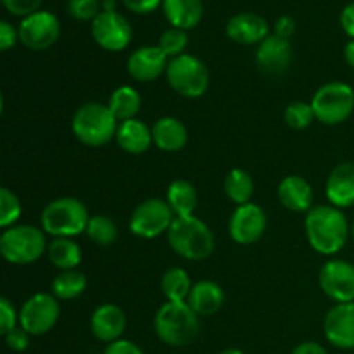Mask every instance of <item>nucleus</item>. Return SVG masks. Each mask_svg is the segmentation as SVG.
Masks as SVG:
<instances>
[{
  "label": "nucleus",
  "instance_id": "nucleus-1",
  "mask_svg": "<svg viewBox=\"0 0 354 354\" xmlns=\"http://www.w3.org/2000/svg\"><path fill=\"white\" fill-rule=\"evenodd\" d=\"M304 232L311 249L322 256L341 252L351 237V223L342 209L332 204H318L306 213Z\"/></svg>",
  "mask_w": 354,
  "mask_h": 354
},
{
  "label": "nucleus",
  "instance_id": "nucleus-2",
  "mask_svg": "<svg viewBox=\"0 0 354 354\" xmlns=\"http://www.w3.org/2000/svg\"><path fill=\"white\" fill-rule=\"evenodd\" d=\"M199 315L187 303L166 301L154 317V332L161 342L171 348H185L201 332Z\"/></svg>",
  "mask_w": 354,
  "mask_h": 354
},
{
  "label": "nucleus",
  "instance_id": "nucleus-3",
  "mask_svg": "<svg viewBox=\"0 0 354 354\" xmlns=\"http://www.w3.org/2000/svg\"><path fill=\"white\" fill-rule=\"evenodd\" d=\"M166 237L173 252L189 261H204L216 248L211 228L194 214L175 218Z\"/></svg>",
  "mask_w": 354,
  "mask_h": 354
},
{
  "label": "nucleus",
  "instance_id": "nucleus-4",
  "mask_svg": "<svg viewBox=\"0 0 354 354\" xmlns=\"http://www.w3.org/2000/svg\"><path fill=\"white\" fill-rule=\"evenodd\" d=\"M118 120L109 106L100 102H86L76 109L71 120V130L76 140L86 147H102L116 138Z\"/></svg>",
  "mask_w": 354,
  "mask_h": 354
},
{
  "label": "nucleus",
  "instance_id": "nucleus-5",
  "mask_svg": "<svg viewBox=\"0 0 354 354\" xmlns=\"http://www.w3.org/2000/svg\"><path fill=\"white\" fill-rule=\"evenodd\" d=\"M41 230L52 237L75 239L85 234L90 214L85 204L76 197H57L41 211Z\"/></svg>",
  "mask_w": 354,
  "mask_h": 354
},
{
  "label": "nucleus",
  "instance_id": "nucleus-6",
  "mask_svg": "<svg viewBox=\"0 0 354 354\" xmlns=\"http://www.w3.org/2000/svg\"><path fill=\"white\" fill-rule=\"evenodd\" d=\"M45 232L33 225H14L0 235V254L16 266L33 265L48 249Z\"/></svg>",
  "mask_w": 354,
  "mask_h": 354
},
{
  "label": "nucleus",
  "instance_id": "nucleus-7",
  "mask_svg": "<svg viewBox=\"0 0 354 354\" xmlns=\"http://www.w3.org/2000/svg\"><path fill=\"white\" fill-rule=\"evenodd\" d=\"M311 107L318 123L335 127L354 113V88L344 82H328L315 92Z\"/></svg>",
  "mask_w": 354,
  "mask_h": 354
},
{
  "label": "nucleus",
  "instance_id": "nucleus-8",
  "mask_svg": "<svg viewBox=\"0 0 354 354\" xmlns=\"http://www.w3.org/2000/svg\"><path fill=\"white\" fill-rule=\"evenodd\" d=\"M209 69L192 54H182L171 59L166 68V82L178 95L199 99L209 88Z\"/></svg>",
  "mask_w": 354,
  "mask_h": 354
},
{
  "label": "nucleus",
  "instance_id": "nucleus-9",
  "mask_svg": "<svg viewBox=\"0 0 354 354\" xmlns=\"http://www.w3.org/2000/svg\"><path fill=\"white\" fill-rule=\"evenodd\" d=\"M175 218L168 201L151 197L135 207L128 221V228L135 237L151 241L161 237L162 234H168Z\"/></svg>",
  "mask_w": 354,
  "mask_h": 354
},
{
  "label": "nucleus",
  "instance_id": "nucleus-10",
  "mask_svg": "<svg viewBox=\"0 0 354 354\" xmlns=\"http://www.w3.org/2000/svg\"><path fill=\"white\" fill-rule=\"evenodd\" d=\"M61 304L52 292H37L19 310V327L30 335H45L57 325Z\"/></svg>",
  "mask_w": 354,
  "mask_h": 354
},
{
  "label": "nucleus",
  "instance_id": "nucleus-11",
  "mask_svg": "<svg viewBox=\"0 0 354 354\" xmlns=\"http://www.w3.org/2000/svg\"><path fill=\"white\" fill-rule=\"evenodd\" d=\"M19 41L30 50H47L61 35V24L55 14L48 10H38L31 16L24 17L21 21L19 28Z\"/></svg>",
  "mask_w": 354,
  "mask_h": 354
},
{
  "label": "nucleus",
  "instance_id": "nucleus-12",
  "mask_svg": "<svg viewBox=\"0 0 354 354\" xmlns=\"http://www.w3.org/2000/svg\"><path fill=\"white\" fill-rule=\"evenodd\" d=\"M318 286L335 304L354 303V265L346 259H330L318 273Z\"/></svg>",
  "mask_w": 354,
  "mask_h": 354
},
{
  "label": "nucleus",
  "instance_id": "nucleus-13",
  "mask_svg": "<svg viewBox=\"0 0 354 354\" xmlns=\"http://www.w3.org/2000/svg\"><path fill=\"white\" fill-rule=\"evenodd\" d=\"M268 218L265 209L254 203L237 206L228 221V235L239 245H251L265 235Z\"/></svg>",
  "mask_w": 354,
  "mask_h": 354
},
{
  "label": "nucleus",
  "instance_id": "nucleus-14",
  "mask_svg": "<svg viewBox=\"0 0 354 354\" xmlns=\"http://www.w3.org/2000/svg\"><path fill=\"white\" fill-rule=\"evenodd\" d=\"M133 30L120 12H100L92 21V38L100 48L107 52H121L130 45Z\"/></svg>",
  "mask_w": 354,
  "mask_h": 354
},
{
  "label": "nucleus",
  "instance_id": "nucleus-15",
  "mask_svg": "<svg viewBox=\"0 0 354 354\" xmlns=\"http://www.w3.org/2000/svg\"><path fill=\"white\" fill-rule=\"evenodd\" d=\"M324 334L328 344L337 349H354V303L334 304L324 320Z\"/></svg>",
  "mask_w": 354,
  "mask_h": 354
},
{
  "label": "nucleus",
  "instance_id": "nucleus-16",
  "mask_svg": "<svg viewBox=\"0 0 354 354\" xmlns=\"http://www.w3.org/2000/svg\"><path fill=\"white\" fill-rule=\"evenodd\" d=\"M127 330V313L121 306L114 303H104L93 310L90 317V332L100 342L120 341Z\"/></svg>",
  "mask_w": 354,
  "mask_h": 354
},
{
  "label": "nucleus",
  "instance_id": "nucleus-17",
  "mask_svg": "<svg viewBox=\"0 0 354 354\" xmlns=\"http://www.w3.org/2000/svg\"><path fill=\"white\" fill-rule=\"evenodd\" d=\"M168 57L158 45H145L130 54L127 61L128 75L137 82H154L159 76L166 75Z\"/></svg>",
  "mask_w": 354,
  "mask_h": 354
},
{
  "label": "nucleus",
  "instance_id": "nucleus-18",
  "mask_svg": "<svg viewBox=\"0 0 354 354\" xmlns=\"http://www.w3.org/2000/svg\"><path fill=\"white\" fill-rule=\"evenodd\" d=\"M292 62V47L289 40L277 37L275 33L268 35L256 50V64L266 75H283Z\"/></svg>",
  "mask_w": 354,
  "mask_h": 354
},
{
  "label": "nucleus",
  "instance_id": "nucleus-19",
  "mask_svg": "<svg viewBox=\"0 0 354 354\" xmlns=\"http://www.w3.org/2000/svg\"><path fill=\"white\" fill-rule=\"evenodd\" d=\"M270 35L265 17L254 12H241L227 23V37L241 45H259Z\"/></svg>",
  "mask_w": 354,
  "mask_h": 354
},
{
  "label": "nucleus",
  "instance_id": "nucleus-20",
  "mask_svg": "<svg viewBox=\"0 0 354 354\" xmlns=\"http://www.w3.org/2000/svg\"><path fill=\"white\" fill-rule=\"evenodd\" d=\"M279 203L292 213H308L313 207V189L301 175H287L277 189Z\"/></svg>",
  "mask_w": 354,
  "mask_h": 354
},
{
  "label": "nucleus",
  "instance_id": "nucleus-21",
  "mask_svg": "<svg viewBox=\"0 0 354 354\" xmlns=\"http://www.w3.org/2000/svg\"><path fill=\"white\" fill-rule=\"evenodd\" d=\"M325 196L339 209L354 206V162H341L328 175Z\"/></svg>",
  "mask_w": 354,
  "mask_h": 354
},
{
  "label": "nucleus",
  "instance_id": "nucleus-22",
  "mask_svg": "<svg viewBox=\"0 0 354 354\" xmlns=\"http://www.w3.org/2000/svg\"><path fill=\"white\" fill-rule=\"evenodd\" d=\"M116 144L120 145L121 151L131 156H140L151 149L154 144L152 138V128L142 120L135 118V120L123 121L118 124L116 131Z\"/></svg>",
  "mask_w": 354,
  "mask_h": 354
},
{
  "label": "nucleus",
  "instance_id": "nucleus-23",
  "mask_svg": "<svg viewBox=\"0 0 354 354\" xmlns=\"http://www.w3.org/2000/svg\"><path fill=\"white\" fill-rule=\"evenodd\" d=\"M152 138L159 151L175 154L189 142V130L178 118L162 116L152 124Z\"/></svg>",
  "mask_w": 354,
  "mask_h": 354
},
{
  "label": "nucleus",
  "instance_id": "nucleus-24",
  "mask_svg": "<svg viewBox=\"0 0 354 354\" xmlns=\"http://www.w3.org/2000/svg\"><path fill=\"white\" fill-rule=\"evenodd\" d=\"M187 304L199 317H213L223 308L225 292L220 283L213 282V280H201V282L194 283Z\"/></svg>",
  "mask_w": 354,
  "mask_h": 354
},
{
  "label": "nucleus",
  "instance_id": "nucleus-25",
  "mask_svg": "<svg viewBox=\"0 0 354 354\" xmlns=\"http://www.w3.org/2000/svg\"><path fill=\"white\" fill-rule=\"evenodd\" d=\"M162 10L171 28L192 30L203 19V0H162Z\"/></svg>",
  "mask_w": 354,
  "mask_h": 354
},
{
  "label": "nucleus",
  "instance_id": "nucleus-26",
  "mask_svg": "<svg viewBox=\"0 0 354 354\" xmlns=\"http://www.w3.org/2000/svg\"><path fill=\"white\" fill-rule=\"evenodd\" d=\"M166 201L176 218L192 216L197 203H199V196H197V189L194 187V183L185 178H176L168 185Z\"/></svg>",
  "mask_w": 354,
  "mask_h": 354
},
{
  "label": "nucleus",
  "instance_id": "nucleus-27",
  "mask_svg": "<svg viewBox=\"0 0 354 354\" xmlns=\"http://www.w3.org/2000/svg\"><path fill=\"white\" fill-rule=\"evenodd\" d=\"M48 259L55 268L61 272H68V270H76L82 263V248L75 239L69 237H55L48 242L47 249Z\"/></svg>",
  "mask_w": 354,
  "mask_h": 354
},
{
  "label": "nucleus",
  "instance_id": "nucleus-28",
  "mask_svg": "<svg viewBox=\"0 0 354 354\" xmlns=\"http://www.w3.org/2000/svg\"><path fill=\"white\" fill-rule=\"evenodd\" d=\"M109 106L111 113L114 114V118L118 120V123H123V121L135 120L142 107V97L133 86L123 85L118 86L109 97Z\"/></svg>",
  "mask_w": 354,
  "mask_h": 354
},
{
  "label": "nucleus",
  "instance_id": "nucleus-29",
  "mask_svg": "<svg viewBox=\"0 0 354 354\" xmlns=\"http://www.w3.org/2000/svg\"><path fill=\"white\" fill-rule=\"evenodd\" d=\"M223 190L232 203L242 206V204L251 203V197L254 194V182L245 169L235 168L225 176Z\"/></svg>",
  "mask_w": 354,
  "mask_h": 354
},
{
  "label": "nucleus",
  "instance_id": "nucleus-30",
  "mask_svg": "<svg viewBox=\"0 0 354 354\" xmlns=\"http://www.w3.org/2000/svg\"><path fill=\"white\" fill-rule=\"evenodd\" d=\"M192 287L194 283L190 275L183 268L166 270L161 279L162 294L166 301H171V303H187Z\"/></svg>",
  "mask_w": 354,
  "mask_h": 354
},
{
  "label": "nucleus",
  "instance_id": "nucleus-31",
  "mask_svg": "<svg viewBox=\"0 0 354 354\" xmlns=\"http://www.w3.org/2000/svg\"><path fill=\"white\" fill-rule=\"evenodd\" d=\"M86 289V277L78 270L61 272L52 280V294L59 301H73Z\"/></svg>",
  "mask_w": 354,
  "mask_h": 354
},
{
  "label": "nucleus",
  "instance_id": "nucleus-32",
  "mask_svg": "<svg viewBox=\"0 0 354 354\" xmlns=\"http://www.w3.org/2000/svg\"><path fill=\"white\" fill-rule=\"evenodd\" d=\"M86 237L93 242V244L100 245V248H107V245L114 244L120 235L116 221L106 214H95L90 216L88 227H86Z\"/></svg>",
  "mask_w": 354,
  "mask_h": 354
},
{
  "label": "nucleus",
  "instance_id": "nucleus-33",
  "mask_svg": "<svg viewBox=\"0 0 354 354\" xmlns=\"http://www.w3.org/2000/svg\"><path fill=\"white\" fill-rule=\"evenodd\" d=\"M283 120H286L287 127L292 130H306L311 127L317 118H315V111L311 107V102H303V100H296L290 102L283 111Z\"/></svg>",
  "mask_w": 354,
  "mask_h": 354
},
{
  "label": "nucleus",
  "instance_id": "nucleus-34",
  "mask_svg": "<svg viewBox=\"0 0 354 354\" xmlns=\"http://www.w3.org/2000/svg\"><path fill=\"white\" fill-rule=\"evenodd\" d=\"M21 214H23V206L21 201L17 199L16 194L7 187L0 189V227L6 228L14 227L19 221Z\"/></svg>",
  "mask_w": 354,
  "mask_h": 354
},
{
  "label": "nucleus",
  "instance_id": "nucleus-35",
  "mask_svg": "<svg viewBox=\"0 0 354 354\" xmlns=\"http://www.w3.org/2000/svg\"><path fill=\"white\" fill-rule=\"evenodd\" d=\"M189 45V35L185 30L180 28H169V30L162 31L159 37L158 47L165 52L166 57H178V55L185 54V48Z\"/></svg>",
  "mask_w": 354,
  "mask_h": 354
},
{
  "label": "nucleus",
  "instance_id": "nucleus-36",
  "mask_svg": "<svg viewBox=\"0 0 354 354\" xmlns=\"http://www.w3.org/2000/svg\"><path fill=\"white\" fill-rule=\"evenodd\" d=\"M102 3L99 0H69L68 12L78 21H93L99 16Z\"/></svg>",
  "mask_w": 354,
  "mask_h": 354
},
{
  "label": "nucleus",
  "instance_id": "nucleus-37",
  "mask_svg": "<svg viewBox=\"0 0 354 354\" xmlns=\"http://www.w3.org/2000/svg\"><path fill=\"white\" fill-rule=\"evenodd\" d=\"M19 313L7 297H0V334L6 335L17 327Z\"/></svg>",
  "mask_w": 354,
  "mask_h": 354
},
{
  "label": "nucleus",
  "instance_id": "nucleus-38",
  "mask_svg": "<svg viewBox=\"0 0 354 354\" xmlns=\"http://www.w3.org/2000/svg\"><path fill=\"white\" fill-rule=\"evenodd\" d=\"M44 0H2L3 7L9 10L12 16L28 17L31 14L38 12Z\"/></svg>",
  "mask_w": 354,
  "mask_h": 354
},
{
  "label": "nucleus",
  "instance_id": "nucleus-39",
  "mask_svg": "<svg viewBox=\"0 0 354 354\" xmlns=\"http://www.w3.org/2000/svg\"><path fill=\"white\" fill-rule=\"evenodd\" d=\"M30 337L31 335L28 334L26 330H23L21 327H16L14 330H10L9 334L3 335L7 348L12 349V351H17V353L26 351L28 346H30Z\"/></svg>",
  "mask_w": 354,
  "mask_h": 354
},
{
  "label": "nucleus",
  "instance_id": "nucleus-40",
  "mask_svg": "<svg viewBox=\"0 0 354 354\" xmlns=\"http://www.w3.org/2000/svg\"><path fill=\"white\" fill-rule=\"evenodd\" d=\"M17 40H19V31L7 21H2L0 23V50H9L16 45Z\"/></svg>",
  "mask_w": 354,
  "mask_h": 354
},
{
  "label": "nucleus",
  "instance_id": "nucleus-41",
  "mask_svg": "<svg viewBox=\"0 0 354 354\" xmlns=\"http://www.w3.org/2000/svg\"><path fill=\"white\" fill-rule=\"evenodd\" d=\"M104 354H144V351L133 341L120 339V341L107 344L106 349H104Z\"/></svg>",
  "mask_w": 354,
  "mask_h": 354
},
{
  "label": "nucleus",
  "instance_id": "nucleus-42",
  "mask_svg": "<svg viewBox=\"0 0 354 354\" xmlns=\"http://www.w3.org/2000/svg\"><path fill=\"white\" fill-rule=\"evenodd\" d=\"M124 7L135 14H149L162 6V0H123Z\"/></svg>",
  "mask_w": 354,
  "mask_h": 354
},
{
  "label": "nucleus",
  "instance_id": "nucleus-43",
  "mask_svg": "<svg viewBox=\"0 0 354 354\" xmlns=\"http://www.w3.org/2000/svg\"><path fill=\"white\" fill-rule=\"evenodd\" d=\"M296 31V21L292 19L290 16H280L279 19L275 21V35L277 37H282L286 40H289L290 37L294 35Z\"/></svg>",
  "mask_w": 354,
  "mask_h": 354
},
{
  "label": "nucleus",
  "instance_id": "nucleus-44",
  "mask_svg": "<svg viewBox=\"0 0 354 354\" xmlns=\"http://www.w3.org/2000/svg\"><path fill=\"white\" fill-rule=\"evenodd\" d=\"M341 26L344 33L354 40V2L346 6L341 12Z\"/></svg>",
  "mask_w": 354,
  "mask_h": 354
},
{
  "label": "nucleus",
  "instance_id": "nucleus-45",
  "mask_svg": "<svg viewBox=\"0 0 354 354\" xmlns=\"http://www.w3.org/2000/svg\"><path fill=\"white\" fill-rule=\"evenodd\" d=\"M290 354H328V351L324 348V346L318 344V342L306 341V342H301V344H297Z\"/></svg>",
  "mask_w": 354,
  "mask_h": 354
},
{
  "label": "nucleus",
  "instance_id": "nucleus-46",
  "mask_svg": "<svg viewBox=\"0 0 354 354\" xmlns=\"http://www.w3.org/2000/svg\"><path fill=\"white\" fill-rule=\"evenodd\" d=\"M344 61L349 68L354 69V40H349L344 47Z\"/></svg>",
  "mask_w": 354,
  "mask_h": 354
},
{
  "label": "nucleus",
  "instance_id": "nucleus-47",
  "mask_svg": "<svg viewBox=\"0 0 354 354\" xmlns=\"http://www.w3.org/2000/svg\"><path fill=\"white\" fill-rule=\"evenodd\" d=\"M102 10L104 12H114L116 10V0H104Z\"/></svg>",
  "mask_w": 354,
  "mask_h": 354
},
{
  "label": "nucleus",
  "instance_id": "nucleus-48",
  "mask_svg": "<svg viewBox=\"0 0 354 354\" xmlns=\"http://www.w3.org/2000/svg\"><path fill=\"white\" fill-rule=\"evenodd\" d=\"M220 354H245V353H244V351H241V349L228 348V349H225V351H221Z\"/></svg>",
  "mask_w": 354,
  "mask_h": 354
},
{
  "label": "nucleus",
  "instance_id": "nucleus-49",
  "mask_svg": "<svg viewBox=\"0 0 354 354\" xmlns=\"http://www.w3.org/2000/svg\"><path fill=\"white\" fill-rule=\"evenodd\" d=\"M351 239H353V242H354V220L351 221Z\"/></svg>",
  "mask_w": 354,
  "mask_h": 354
}]
</instances>
